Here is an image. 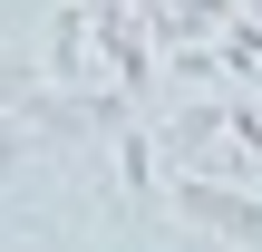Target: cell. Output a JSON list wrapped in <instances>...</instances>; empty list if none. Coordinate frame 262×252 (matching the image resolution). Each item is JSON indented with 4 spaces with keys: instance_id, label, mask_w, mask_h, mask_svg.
I'll return each mask as SVG.
<instances>
[{
    "instance_id": "obj_1",
    "label": "cell",
    "mask_w": 262,
    "mask_h": 252,
    "mask_svg": "<svg viewBox=\"0 0 262 252\" xmlns=\"http://www.w3.org/2000/svg\"><path fill=\"white\" fill-rule=\"evenodd\" d=\"M175 204H185L204 233H224V243H262V204L233 194V185H214V175H175Z\"/></svg>"
},
{
    "instance_id": "obj_2",
    "label": "cell",
    "mask_w": 262,
    "mask_h": 252,
    "mask_svg": "<svg viewBox=\"0 0 262 252\" xmlns=\"http://www.w3.org/2000/svg\"><path fill=\"white\" fill-rule=\"evenodd\" d=\"M156 155H165V146H156L146 126H117V175H126V194H156V185H165Z\"/></svg>"
}]
</instances>
